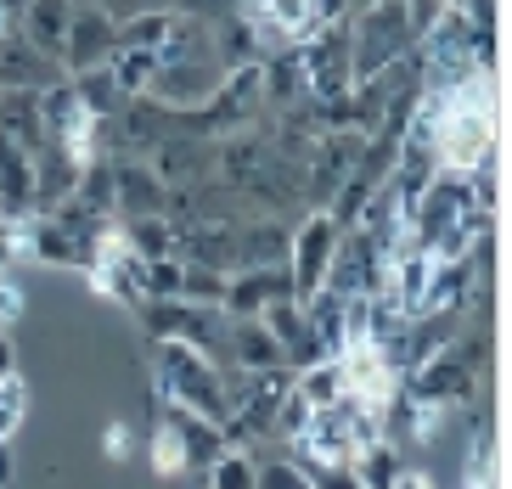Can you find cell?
<instances>
[{"label":"cell","instance_id":"26","mask_svg":"<svg viewBox=\"0 0 512 489\" xmlns=\"http://www.w3.org/2000/svg\"><path fill=\"white\" fill-rule=\"evenodd\" d=\"M17 371V349H12V332L0 326V377H12Z\"/></svg>","mask_w":512,"mask_h":489},{"label":"cell","instance_id":"22","mask_svg":"<svg viewBox=\"0 0 512 489\" xmlns=\"http://www.w3.org/2000/svg\"><path fill=\"white\" fill-rule=\"evenodd\" d=\"M259 489H316V484L304 478V467L293 456H282V461H259Z\"/></svg>","mask_w":512,"mask_h":489},{"label":"cell","instance_id":"1","mask_svg":"<svg viewBox=\"0 0 512 489\" xmlns=\"http://www.w3.org/2000/svg\"><path fill=\"white\" fill-rule=\"evenodd\" d=\"M158 400L181 405V411H192V416H209L220 428L231 422L226 388H220V366H214L203 349H192V343H158Z\"/></svg>","mask_w":512,"mask_h":489},{"label":"cell","instance_id":"6","mask_svg":"<svg viewBox=\"0 0 512 489\" xmlns=\"http://www.w3.org/2000/svg\"><path fill=\"white\" fill-rule=\"evenodd\" d=\"M220 366H242V371H282L287 355L282 343L265 332L259 315H226V343H220Z\"/></svg>","mask_w":512,"mask_h":489},{"label":"cell","instance_id":"3","mask_svg":"<svg viewBox=\"0 0 512 489\" xmlns=\"http://www.w3.org/2000/svg\"><path fill=\"white\" fill-rule=\"evenodd\" d=\"M338 237H344V225L332 220L327 208H310V214H304V225L293 231V248H287V282H293V298H310L321 287Z\"/></svg>","mask_w":512,"mask_h":489},{"label":"cell","instance_id":"17","mask_svg":"<svg viewBox=\"0 0 512 489\" xmlns=\"http://www.w3.org/2000/svg\"><path fill=\"white\" fill-rule=\"evenodd\" d=\"M175 29V12H130L119 17V45L124 51H158Z\"/></svg>","mask_w":512,"mask_h":489},{"label":"cell","instance_id":"24","mask_svg":"<svg viewBox=\"0 0 512 489\" xmlns=\"http://www.w3.org/2000/svg\"><path fill=\"white\" fill-rule=\"evenodd\" d=\"M181 17H203V23H220V17L237 12V0H175Z\"/></svg>","mask_w":512,"mask_h":489},{"label":"cell","instance_id":"19","mask_svg":"<svg viewBox=\"0 0 512 489\" xmlns=\"http://www.w3.org/2000/svg\"><path fill=\"white\" fill-rule=\"evenodd\" d=\"M124 242H130L141 259H164V253H175V225H169L164 214H141V220L124 225Z\"/></svg>","mask_w":512,"mask_h":489},{"label":"cell","instance_id":"11","mask_svg":"<svg viewBox=\"0 0 512 489\" xmlns=\"http://www.w3.org/2000/svg\"><path fill=\"white\" fill-rule=\"evenodd\" d=\"M74 6L79 0H23V6H17V34H23L34 51L57 57L62 34H68V23H74Z\"/></svg>","mask_w":512,"mask_h":489},{"label":"cell","instance_id":"2","mask_svg":"<svg viewBox=\"0 0 512 489\" xmlns=\"http://www.w3.org/2000/svg\"><path fill=\"white\" fill-rule=\"evenodd\" d=\"M406 51H417V29L400 0H377V6H361L349 17V68H355V85L394 62H406Z\"/></svg>","mask_w":512,"mask_h":489},{"label":"cell","instance_id":"15","mask_svg":"<svg viewBox=\"0 0 512 489\" xmlns=\"http://www.w3.org/2000/svg\"><path fill=\"white\" fill-rule=\"evenodd\" d=\"M293 394H299L310 411H327V405L344 394V366H338V355L316 360V366H299V377H293Z\"/></svg>","mask_w":512,"mask_h":489},{"label":"cell","instance_id":"5","mask_svg":"<svg viewBox=\"0 0 512 489\" xmlns=\"http://www.w3.org/2000/svg\"><path fill=\"white\" fill-rule=\"evenodd\" d=\"M23 248L40 259V265H62V270H91L96 265V237L91 231H74L62 220H29L23 225Z\"/></svg>","mask_w":512,"mask_h":489},{"label":"cell","instance_id":"18","mask_svg":"<svg viewBox=\"0 0 512 489\" xmlns=\"http://www.w3.org/2000/svg\"><path fill=\"white\" fill-rule=\"evenodd\" d=\"M107 74H113V85L124 90V96H147L152 74H158V51H113L107 57Z\"/></svg>","mask_w":512,"mask_h":489},{"label":"cell","instance_id":"4","mask_svg":"<svg viewBox=\"0 0 512 489\" xmlns=\"http://www.w3.org/2000/svg\"><path fill=\"white\" fill-rule=\"evenodd\" d=\"M119 51V17L107 6H74V23L62 34V74H85V68H102L107 57Z\"/></svg>","mask_w":512,"mask_h":489},{"label":"cell","instance_id":"8","mask_svg":"<svg viewBox=\"0 0 512 489\" xmlns=\"http://www.w3.org/2000/svg\"><path fill=\"white\" fill-rule=\"evenodd\" d=\"M0 141H12L29 158L51 147L46 119H40V90H0Z\"/></svg>","mask_w":512,"mask_h":489},{"label":"cell","instance_id":"20","mask_svg":"<svg viewBox=\"0 0 512 489\" xmlns=\"http://www.w3.org/2000/svg\"><path fill=\"white\" fill-rule=\"evenodd\" d=\"M152 467H158V478H175V473H186L181 433H175V422H169L164 411H158V422H152Z\"/></svg>","mask_w":512,"mask_h":489},{"label":"cell","instance_id":"25","mask_svg":"<svg viewBox=\"0 0 512 489\" xmlns=\"http://www.w3.org/2000/svg\"><path fill=\"white\" fill-rule=\"evenodd\" d=\"M107 456L113 461L130 456V422H113V428H107Z\"/></svg>","mask_w":512,"mask_h":489},{"label":"cell","instance_id":"13","mask_svg":"<svg viewBox=\"0 0 512 489\" xmlns=\"http://www.w3.org/2000/svg\"><path fill=\"white\" fill-rule=\"evenodd\" d=\"M355 484L361 489H394V478L406 473V456H400V445H389V439H372V445L355 450Z\"/></svg>","mask_w":512,"mask_h":489},{"label":"cell","instance_id":"16","mask_svg":"<svg viewBox=\"0 0 512 489\" xmlns=\"http://www.w3.org/2000/svg\"><path fill=\"white\" fill-rule=\"evenodd\" d=\"M203 478H209V489H259V461H254V450L226 445L203 467Z\"/></svg>","mask_w":512,"mask_h":489},{"label":"cell","instance_id":"14","mask_svg":"<svg viewBox=\"0 0 512 489\" xmlns=\"http://www.w3.org/2000/svg\"><path fill=\"white\" fill-rule=\"evenodd\" d=\"M68 85H74V96H79V107L91 113V119H113L130 96H124L119 85H113V74H107V62L102 68H85V74H68Z\"/></svg>","mask_w":512,"mask_h":489},{"label":"cell","instance_id":"21","mask_svg":"<svg viewBox=\"0 0 512 489\" xmlns=\"http://www.w3.org/2000/svg\"><path fill=\"white\" fill-rule=\"evenodd\" d=\"M23 411H29V388H23V377H0V439H12L17 422H23Z\"/></svg>","mask_w":512,"mask_h":489},{"label":"cell","instance_id":"7","mask_svg":"<svg viewBox=\"0 0 512 489\" xmlns=\"http://www.w3.org/2000/svg\"><path fill=\"white\" fill-rule=\"evenodd\" d=\"M62 79V62L34 51L23 34H0V90H46Z\"/></svg>","mask_w":512,"mask_h":489},{"label":"cell","instance_id":"23","mask_svg":"<svg viewBox=\"0 0 512 489\" xmlns=\"http://www.w3.org/2000/svg\"><path fill=\"white\" fill-rule=\"evenodd\" d=\"M23 282H17L12 270H0V326H12V321H23Z\"/></svg>","mask_w":512,"mask_h":489},{"label":"cell","instance_id":"9","mask_svg":"<svg viewBox=\"0 0 512 489\" xmlns=\"http://www.w3.org/2000/svg\"><path fill=\"white\" fill-rule=\"evenodd\" d=\"M113 208H119L124 220L164 214V208H169V186L158 180L152 163H113Z\"/></svg>","mask_w":512,"mask_h":489},{"label":"cell","instance_id":"12","mask_svg":"<svg viewBox=\"0 0 512 489\" xmlns=\"http://www.w3.org/2000/svg\"><path fill=\"white\" fill-rule=\"evenodd\" d=\"M158 411L175 422V433H181V450H186V467H209L220 450H226V428L220 422H209V416H192V411H181V405H169V400H158Z\"/></svg>","mask_w":512,"mask_h":489},{"label":"cell","instance_id":"10","mask_svg":"<svg viewBox=\"0 0 512 489\" xmlns=\"http://www.w3.org/2000/svg\"><path fill=\"white\" fill-rule=\"evenodd\" d=\"M287 248H293V231L276 214H259L237 231V270H282Z\"/></svg>","mask_w":512,"mask_h":489},{"label":"cell","instance_id":"27","mask_svg":"<svg viewBox=\"0 0 512 489\" xmlns=\"http://www.w3.org/2000/svg\"><path fill=\"white\" fill-rule=\"evenodd\" d=\"M394 489H428V478H417V473H400V478H394Z\"/></svg>","mask_w":512,"mask_h":489}]
</instances>
